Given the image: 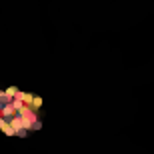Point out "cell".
<instances>
[{
    "label": "cell",
    "instance_id": "1",
    "mask_svg": "<svg viewBox=\"0 0 154 154\" xmlns=\"http://www.w3.org/2000/svg\"><path fill=\"white\" fill-rule=\"evenodd\" d=\"M42 100L10 86L0 90V130L8 136H26L42 126Z\"/></svg>",
    "mask_w": 154,
    "mask_h": 154
}]
</instances>
